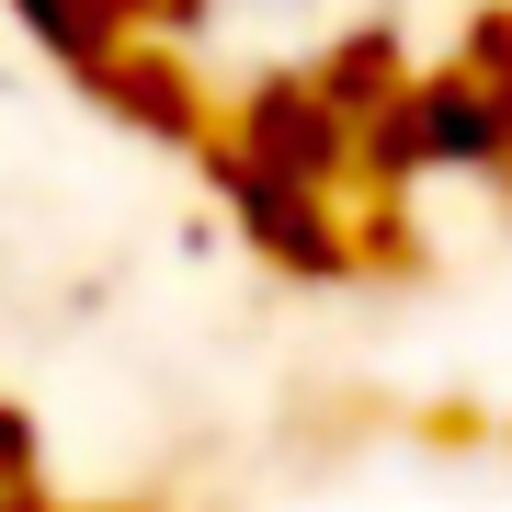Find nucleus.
Wrapping results in <instances>:
<instances>
[{"instance_id": "nucleus-1", "label": "nucleus", "mask_w": 512, "mask_h": 512, "mask_svg": "<svg viewBox=\"0 0 512 512\" xmlns=\"http://www.w3.org/2000/svg\"><path fill=\"white\" fill-rule=\"evenodd\" d=\"M35 12L46 46H69L80 69H114V23H126V0H23Z\"/></svg>"}, {"instance_id": "nucleus-2", "label": "nucleus", "mask_w": 512, "mask_h": 512, "mask_svg": "<svg viewBox=\"0 0 512 512\" xmlns=\"http://www.w3.org/2000/svg\"><path fill=\"white\" fill-rule=\"evenodd\" d=\"M12 501H35V433L0 410V512H12Z\"/></svg>"}, {"instance_id": "nucleus-3", "label": "nucleus", "mask_w": 512, "mask_h": 512, "mask_svg": "<svg viewBox=\"0 0 512 512\" xmlns=\"http://www.w3.org/2000/svg\"><path fill=\"white\" fill-rule=\"evenodd\" d=\"M12 512H57V501H12Z\"/></svg>"}]
</instances>
